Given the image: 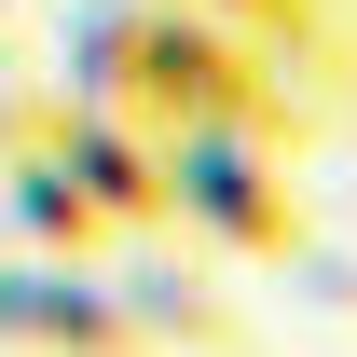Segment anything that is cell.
<instances>
[{
  "mask_svg": "<svg viewBox=\"0 0 357 357\" xmlns=\"http://www.w3.org/2000/svg\"><path fill=\"white\" fill-rule=\"evenodd\" d=\"M28 330L42 344H83V357H124V316H96V303H42Z\"/></svg>",
  "mask_w": 357,
  "mask_h": 357,
  "instance_id": "obj_2",
  "label": "cell"
},
{
  "mask_svg": "<svg viewBox=\"0 0 357 357\" xmlns=\"http://www.w3.org/2000/svg\"><path fill=\"white\" fill-rule=\"evenodd\" d=\"M206 206H220L234 248H289V192H275L261 165H220V178H206Z\"/></svg>",
  "mask_w": 357,
  "mask_h": 357,
  "instance_id": "obj_1",
  "label": "cell"
}]
</instances>
